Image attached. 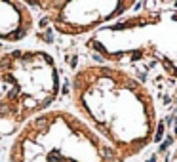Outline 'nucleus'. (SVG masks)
Masks as SVG:
<instances>
[{"label": "nucleus", "instance_id": "3", "mask_svg": "<svg viewBox=\"0 0 177 162\" xmlns=\"http://www.w3.org/2000/svg\"><path fill=\"white\" fill-rule=\"evenodd\" d=\"M8 162H126L82 118L50 109L15 133Z\"/></svg>", "mask_w": 177, "mask_h": 162}, {"label": "nucleus", "instance_id": "1", "mask_svg": "<svg viewBox=\"0 0 177 162\" xmlns=\"http://www.w3.org/2000/svg\"><path fill=\"white\" fill-rule=\"evenodd\" d=\"M72 113L105 139L124 160L154 141L158 115L151 90L128 69L82 65L71 80Z\"/></svg>", "mask_w": 177, "mask_h": 162}, {"label": "nucleus", "instance_id": "6", "mask_svg": "<svg viewBox=\"0 0 177 162\" xmlns=\"http://www.w3.org/2000/svg\"><path fill=\"white\" fill-rule=\"evenodd\" d=\"M34 29V14L19 0H0V42L17 44Z\"/></svg>", "mask_w": 177, "mask_h": 162}, {"label": "nucleus", "instance_id": "4", "mask_svg": "<svg viewBox=\"0 0 177 162\" xmlns=\"http://www.w3.org/2000/svg\"><path fill=\"white\" fill-rule=\"evenodd\" d=\"M61 88L57 63L46 50H10L0 55V133L10 135L50 111Z\"/></svg>", "mask_w": 177, "mask_h": 162}, {"label": "nucleus", "instance_id": "7", "mask_svg": "<svg viewBox=\"0 0 177 162\" xmlns=\"http://www.w3.org/2000/svg\"><path fill=\"white\" fill-rule=\"evenodd\" d=\"M164 162H177V139H175V143L168 149L166 156H164Z\"/></svg>", "mask_w": 177, "mask_h": 162}, {"label": "nucleus", "instance_id": "2", "mask_svg": "<svg viewBox=\"0 0 177 162\" xmlns=\"http://www.w3.org/2000/svg\"><path fill=\"white\" fill-rule=\"evenodd\" d=\"M86 48L105 65L160 69L177 80V10L126 14L90 34Z\"/></svg>", "mask_w": 177, "mask_h": 162}, {"label": "nucleus", "instance_id": "5", "mask_svg": "<svg viewBox=\"0 0 177 162\" xmlns=\"http://www.w3.org/2000/svg\"><path fill=\"white\" fill-rule=\"evenodd\" d=\"M48 23L63 36L93 34L101 27L124 17L133 0H34Z\"/></svg>", "mask_w": 177, "mask_h": 162}]
</instances>
